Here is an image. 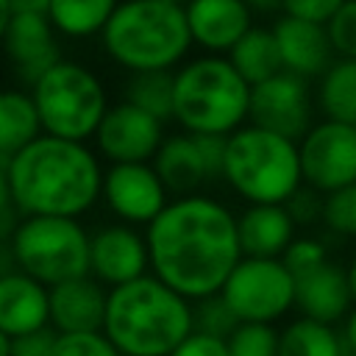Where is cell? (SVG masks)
Returning <instances> with one entry per match:
<instances>
[{
  "instance_id": "1",
  "label": "cell",
  "mask_w": 356,
  "mask_h": 356,
  "mask_svg": "<svg viewBox=\"0 0 356 356\" xmlns=\"http://www.w3.org/2000/svg\"><path fill=\"white\" fill-rule=\"evenodd\" d=\"M153 275L186 300L222 292L228 275L242 261L236 214L209 195H184L145 231Z\"/></svg>"
},
{
  "instance_id": "2",
  "label": "cell",
  "mask_w": 356,
  "mask_h": 356,
  "mask_svg": "<svg viewBox=\"0 0 356 356\" xmlns=\"http://www.w3.org/2000/svg\"><path fill=\"white\" fill-rule=\"evenodd\" d=\"M103 170L83 142L42 134L11 159L8 181L22 217H72L103 195Z\"/></svg>"
},
{
  "instance_id": "3",
  "label": "cell",
  "mask_w": 356,
  "mask_h": 356,
  "mask_svg": "<svg viewBox=\"0 0 356 356\" xmlns=\"http://www.w3.org/2000/svg\"><path fill=\"white\" fill-rule=\"evenodd\" d=\"M195 331L192 300L156 275L108 289L103 334L122 356H170Z\"/></svg>"
},
{
  "instance_id": "4",
  "label": "cell",
  "mask_w": 356,
  "mask_h": 356,
  "mask_svg": "<svg viewBox=\"0 0 356 356\" xmlns=\"http://www.w3.org/2000/svg\"><path fill=\"white\" fill-rule=\"evenodd\" d=\"M103 50L128 72L172 70L189 53L192 33L181 3L125 0L100 33Z\"/></svg>"
},
{
  "instance_id": "5",
  "label": "cell",
  "mask_w": 356,
  "mask_h": 356,
  "mask_svg": "<svg viewBox=\"0 0 356 356\" xmlns=\"http://www.w3.org/2000/svg\"><path fill=\"white\" fill-rule=\"evenodd\" d=\"M222 181L248 200V206H286L303 189L300 147L281 134L248 122L225 139Z\"/></svg>"
},
{
  "instance_id": "6",
  "label": "cell",
  "mask_w": 356,
  "mask_h": 356,
  "mask_svg": "<svg viewBox=\"0 0 356 356\" xmlns=\"http://www.w3.org/2000/svg\"><path fill=\"white\" fill-rule=\"evenodd\" d=\"M253 86L228 56H200L175 72V120L186 134L231 136L250 114Z\"/></svg>"
},
{
  "instance_id": "7",
  "label": "cell",
  "mask_w": 356,
  "mask_h": 356,
  "mask_svg": "<svg viewBox=\"0 0 356 356\" xmlns=\"http://www.w3.org/2000/svg\"><path fill=\"white\" fill-rule=\"evenodd\" d=\"M44 134L86 142L97 134L108 106L103 81L81 61L61 58L31 86Z\"/></svg>"
},
{
  "instance_id": "8",
  "label": "cell",
  "mask_w": 356,
  "mask_h": 356,
  "mask_svg": "<svg viewBox=\"0 0 356 356\" xmlns=\"http://www.w3.org/2000/svg\"><path fill=\"white\" fill-rule=\"evenodd\" d=\"M11 248L17 267L47 289L92 275V234L72 217H22Z\"/></svg>"
},
{
  "instance_id": "9",
  "label": "cell",
  "mask_w": 356,
  "mask_h": 356,
  "mask_svg": "<svg viewBox=\"0 0 356 356\" xmlns=\"http://www.w3.org/2000/svg\"><path fill=\"white\" fill-rule=\"evenodd\" d=\"M220 295L239 323L273 325L295 309V275L281 259L242 256Z\"/></svg>"
},
{
  "instance_id": "10",
  "label": "cell",
  "mask_w": 356,
  "mask_h": 356,
  "mask_svg": "<svg viewBox=\"0 0 356 356\" xmlns=\"http://www.w3.org/2000/svg\"><path fill=\"white\" fill-rule=\"evenodd\" d=\"M303 184L323 197L356 184V125L317 120L298 142Z\"/></svg>"
},
{
  "instance_id": "11",
  "label": "cell",
  "mask_w": 356,
  "mask_h": 356,
  "mask_svg": "<svg viewBox=\"0 0 356 356\" xmlns=\"http://www.w3.org/2000/svg\"><path fill=\"white\" fill-rule=\"evenodd\" d=\"M314 111L317 103L309 81L292 72H278L275 78L253 86L248 122L281 134L292 142H300L309 134V128L317 122Z\"/></svg>"
},
{
  "instance_id": "12",
  "label": "cell",
  "mask_w": 356,
  "mask_h": 356,
  "mask_svg": "<svg viewBox=\"0 0 356 356\" xmlns=\"http://www.w3.org/2000/svg\"><path fill=\"white\" fill-rule=\"evenodd\" d=\"M97 150L111 161V164H139L156 159L161 142H164V122L156 120L153 114L142 111L139 106L122 100L114 103L97 134H95Z\"/></svg>"
},
{
  "instance_id": "13",
  "label": "cell",
  "mask_w": 356,
  "mask_h": 356,
  "mask_svg": "<svg viewBox=\"0 0 356 356\" xmlns=\"http://www.w3.org/2000/svg\"><path fill=\"white\" fill-rule=\"evenodd\" d=\"M103 197L108 209L131 225H150L170 203L167 186L147 161L111 164L103 175Z\"/></svg>"
},
{
  "instance_id": "14",
  "label": "cell",
  "mask_w": 356,
  "mask_h": 356,
  "mask_svg": "<svg viewBox=\"0 0 356 356\" xmlns=\"http://www.w3.org/2000/svg\"><path fill=\"white\" fill-rule=\"evenodd\" d=\"M150 267L147 239L131 225H103L92 234V275L103 286H122Z\"/></svg>"
},
{
  "instance_id": "15",
  "label": "cell",
  "mask_w": 356,
  "mask_h": 356,
  "mask_svg": "<svg viewBox=\"0 0 356 356\" xmlns=\"http://www.w3.org/2000/svg\"><path fill=\"white\" fill-rule=\"evenodd\" d=\"M3 50L28 86H33L53 64L61 61L56 28L47 14H14L3 39Z\"/></svg>"
},
{
  "instance_id": "16",
  "label": "cell",
  "mask_w": 356,
  "mask_h": 356,
  "mask_svg": "<svg viewBox=\"0 0 356 356\" xmlns=\"http://www.w3.org/2000/svg\"><path fill=\"white\" fill-rule=\"evenodd\" d=\"M273 33L281 50L284 72H292L303 81H320L325 70L337 61L325 25L281 14L273 22Z\"/></svg>"
},
{
  "instance_id": "17",
  "label": "cell",
  "mask_w": 356,
  "mask_h": 356,
  "mask_svg": "<svg viewBox=\"0 0 356 356\" xmlns=\"http://www.w3.org/2000/svg\"><path fill=\"white\" fill-rule=\"evenodd\" d=\"M353 306L348 270L334 259L295 278V309L300 317L325 325H342Z\"/></svg>"
},
{
  "instance_id": "18",
  "label": "cell",
  "mask_w": 356,
  "mask_h": 356,
  "mask_svg": "<svg viewBox=\"0 0 356 356\" xmlns=\"http://www.w3.org/2000/svg\"><path fill=\"white\" fill-rule=\"evenodd\" d=\"M184 8L192 42L209 56L231 53L253 28V11L245 0H189Z\"/></svg>"
},
{
  "instance_id": "19",
  "label": "cell",
  "mask_w": 356,
  "mask_h": 356,
  "mask_svg": "<svg viewBox=\"0 0 356 356\" xmlns=\"http://www.w3.org/2000/svg\"><path fill=\"white\" fill-rule=\"evenodd\" d=\"M108 292L95 275L50 286V325L58 334L103 331Z\"/></svg>"
},
{
  "instance_id": "20",
  "label": "cell",
  "mask_w": 356,
  "mask_h": 356,
  "mask_svg": "<svg viewBox=\"0 0 356 356\" xmlns=\"http://www.w3.org/2000/svg\"><path fill=\"white\" fill-rule=\"evenodd\" d=\"M242 256L281 259L298 236V222L281 203H253L236 214Z\"/></svg>"
},
{
  "instance_id": "21",
  "label": "cell",
  "mask_w": 356,
  "mask_h": 356,
  "mask_svg": "<svg viewBox=\"0 0 356 356\" xmlns=\"http://www.w3.org/2000/svg\"><path fill=\"white\" fill-rule=\"evenodd\" d=\"M50 325V289L22 270L0 278V331L14 337Z\"/></svg>"
},
{
  "instance_id": "22",
  "label": "cell",
  "mask_w": 356,
  "mask_h": 356,
  "mask_svg": "<svg viewBox=\"0 0 356 356\" xmlns=\"http://www.w3.org/2000/svg\"><path fill=\"white\" fill-rule=\"evenodd\" d=\"M153 167L161 178V184L167 186V192H175L178 197L197 195V189L206 181H211V175L206 170V161L200 156L197 139L186 131L164 136V142H161V147L153 159Z\"/></svg>"
},
{
  "instance_id": "23",
  "label": "cell",
  "mask_w": 356,
  "mask_h": 356,
  "mask_svg": "<svg viewBox=\"0 0 356 356\" xmlns=\"http://www.w3.org/2000/svg\"><path fill=\"white\" fill-rule=\"evenodd\" d=\"M44 134L33 95L22 89H0V156L14 159Z\"/></svg>"
},
{
  "instance_id": "24",
  "label": "cell",
  "mask_w": 356,
  "mask_h": 356,
  "mask_svg": "<svg viewBox=\"0 0 356 356\" xmlns=\"http://www.w3.org/2000/svg\"><path fill=\"white\" fill-rule=\"evenodd\" d=\"M228 61L250 86L264 83V81L275 78L278 72H284L275 33H273V28H264V25H253L234 44V50L228 53Z\"/></svg>"
},
{
  "instance_id": "25",
  "label": "cell",
  "mask_w": 356,
  "mask_h": 356,
  "mask_svg": "<svg viewBox=\"0 0 356 356\" xmlns=\"http://www.w3.org/2000/svg\"><path fill=\"white\" fill-rule=\"evenodd\" d=\"M278 356H348V348L337 325L298 314L278 331Z\"/></svg>"
},
{
  "instance_id": "26",
  "label": "cell",
  "mask_w": 356,
  "mask_h": 356,
  "mask_svg": "<svg viewBox=\"0 0 356 356\" xmlns=\"http://www.w3.org/2000/svg\"><path fill=\"white\" fill-rule=\"evenodd\" d=\"M314 103L323 120L356 122V58H337L317 81Z\"/></svg>"
},
{
  "instance_id": "27",
  "label": "cell",
  "mask_w": 356,
  "mask_h": 356,
  "mask_svg": "<svg viewBox=\"0 0 356 356\" xmlns=\"http://www.w3.org/2000/svg\"><path fill=\"white\" fill-rule=\"evenodd\" d=\"M117 6L120 0H50L47 17L58 33L70 39H86L103 33Z\"/></svg>"
},
{
  "instance_id": "28",
  "label": "cell",
  "mask_w": 356,
  "mask_h": 356,
  "mask_svg": "<svg viewBox=\"0 0 356 356\" xmlns=\"http://www.w3.org/2000/svg\"><path fill=\"white\" fill-rule=\"evenodd\" d=\"M125 100L153 114L161 122L175 120V72L172 70L131 72L125 83Z\"/></svg>"
},
{
  "instance_id": "29",
  "label": "cell",
  "mask_w": 356,
  "mask_h": 356,
  "mask_svg": "<svg viewBox=\"0 0 356 356\" xmlns=\"http://www.w3.org/2000/svg\"><path fill=\"white\" fill-rule=\"evenodd\" d=\"M323 228L339 239H356V184L323 197Z\"/></svg>"
},
{
  "instance_id": "30",
  "label": "cell",
  "mask_w": 356,
  "mask_h": 356,
  "mask_svg": "<svg viewBox=\"0 0 356 356\" xmlns=\"http://www.w3.org/2000/svg\"><path fill=\"white\" fill-rule=\"evenodd\" d=\"M231 356H278V328L267 323H239L228 337Z\"/></svg>"
},
{
  "instance_id": "31",
  "label": "cell",
  "mask_w": 356,
  "mask_h": 356,
  "mask_svg": "<svg viewBox=\"0 0 356 356\" xmlns=\"http://www.w3.org/2000/svg\"><path fill=\"white\" fill-rule=\"evenodd\" d=\"M192 317H195V331L211 334V337H222V339H228L239 328L236 314L231 312V306L222 300L220 292L211 295V298L195 300L192 303Z\"/></svg>"
},
{
  "instance_id": "32",
  "label": "cell",
  "mask_w": 356,
  "mask_h": 356,
  "mask_svg": "<svg viewBox=\"0 0 356 356\" xmlns=\"http://www.w3.org/2000/svg\"><path fill=\"white\" fill-rule=\"evenodd\" d=\"M53 356H122V353L103 331H78V334H58Z\"/></svg>"
},
{
  "instance_id": "33",
  "label": "cell",
  "mask_w": 356,
  "mask_h": 356,
  "mask_svg": "<svg viewBox=\"0 0 356 356\" xmlns=\"http://www.w3.org/2000/svg\"><path fill=\"white\" fill-rule=\"evenodd\" d=\"M331 256H328V248H325V242L320 239V236H295V242L286 248V253L281 256V261L286 264V270L298 278V275H303V273H309V270H314V267H320L323 261H328Z\"/></svg>"
},
{
  "instance_id": "34",
  "label": "cell",
  "mask_w": 356,
  "mask_h": 356,
  "mask_svg": "<svg viewBox=\"0 0 356 356\" xmlns=\"http://www.w3.org/2000/svg\"><path fill=\"white\" fill-rule=\"evenodd\" d=\"M325 31L337 58H356V0H345V6L325 22Z\"/></svg>"
},
{
  "instance_id": "35",
  "label": "cell",
  "mask_w": 356,
  "mask_h": 356,
  "mask_svg": "<svg viewBox=\"0 0 356 356\" xmlns=\"http://www.w3.org/2000/svg\"><path fill=\"white\" fill-rule=\"evenodd\" d=\"M342 6L345 0H281V8L286 17H298L317 25H325Z\"/></svg>"
},
{
  "instance_id": "36",
  "label": "cell",
  "mask_w": 356,
  "mask_h": 356,
  "mask_svg": "<svg viewBox=\"0 0 356 356\" xmlns=\"http://www.w3.org/2000/svg\"><path fill=\"white\" fill-rule=\"evenodd\" d=\"M56 339H58V331L53 325L14 337L11 339V356H53Z\"/></svg>"
},
{
  "instance_id": "37",
  "label": "cell",
  "mask_w": 356,
  "mask_h": 356,
  "mask_svg": "<svg viewBox=\"0 0 356 356\" xmlns=\"http://www.w3.org/2000/svg\"><path fill=\"white\" fill-rule=\"evenodd\" d=\"M170 356H231V350H228V339L192 331Z\"/></svg>"
},
{
  "instance_id": "38",
  "label": "cell",
  "mask_w": 356,
  "mask_h": 356,
  "mask_svg": "<svg viewBox=\"0 0 356 356\" xmlns=\"http://www.w3.org/2000/svg\"><path fill=\"white\" fill-rule=\"evenodd\" d=\"M286 209H289V214L295 217L298 225L320 222V217H323V195L314 192V189H309V186L303 184V189L286 203Z\"/></svg>"
},
{
  "instance_id": "39",
  "label": "cell",
  "mask_w": 356,
  "mask_h": 356,
  "mask_svg": "<svg viewBox=\"0 0 356 356\" xmlns=\"http://www.w3.org/2000/svg\"><path fill=\"white\" fill-rule=\"evenodd\" d=\"M197 139L200 156L206 161V170L214 178H222V164H225V139L228 136H214V134H192Z\"/></svg>"
},
{
  "instance_id": "40",
  "label": "cell",
  "mask_w": 356,
  "mask_h": 356,
  "mask_svg": "<svg viewBox=\"0 0 356 356\" xmlns=\"http://www.w3.org/2000/svg\"><path fill=\"white\" fill-rule=\"evenodd\" d=\"M8 167H11V159H8V156H0V209L14 206L11 181H8Z\"/></svg>"
},
{
  "instance_id": "41",
  "label": "cell",
  "mask_w": 356,
  "mask_h": 356,
  "mask_svg": "<svg viewBox=\"0 0 356 356\" xmlns=\"http://www.w3.org/2000/svg\"><path fill=\"white\" fill-rule=\"evenodd\" d=\"M342 339H345L348 356H356V306L350 309V314L342 323Z\"/></svg>"
},
{
  "instance_id": "42",
  "label": "cell",
  "mask_w": 356,
  "mask_h": 356,
  "mask_svg": "<svg viewBox=\"0 0 356 356\" xmlns=\"http://www.w3.org/2000/svg\"><path fill=\"white\" fill-rule=\"evenodd\" d=\"M17 270H19V267H17V256H14L11 242H0V278L11 275V273H17Z\"/></svg>"
},
{
  "instance_id": "43",
  "label": "cell",
  "mask_w": 356,
  "mask_h": 356,
  "mask_svg": "<svg viewBox=\"0 0 356 356\" xmlns=\"http://www.w3.org/2000/svg\"><path fill=\"white\" fill-rule=\"evenodd\" d=\"M250 6L253 14H275V11H284L281 8V0H245Z\"/></svg>"
},
{
  "instance_id": "44",
  "label": "cell",
  "mask_w": 356,
  "mask_h": 356,
  "mask_svg": "<svg viewBox=\"0 0 356 356\" xmlns=\"http://www.w3.org/2000/svg\"><path fill=\"white\" fill-rule=\"evenodd\" d=\"M11 17H14V8H11V0H0V44L6 39V31L11 25Z\"/></svg>"
},
{
  "instance_id": "45",
  "label": "cell",
  "mask_w": 356,
  "mask_h": 356,
  "mask_svg": "<svg viewBox=\"0 0 356 356\" xmlns=\"http://www.w3.org/2000/svg\"><path fill=\"white\" fill-rule=\"evenodd\" d=\"M348 284H350V295H353V303H356V256L348 261Z\"/></svg>"
},
{
  "instance_id": "46",
  "label": "cell",
  "mask_w": 356,
  "mask_h": 356,
  "mask_svg": "<svg viewBox=\"0 0 356 356\" xmlns=\"http://www.w3.org/2000/svg\"><path fill=\"white\" fill-rule=\"evenodd\" d=\"M0 356H11V337L0 331Z\"/></svg>"
},
{
  "instance_id": "47",
  "label": "cell",
  "mask_w": 356,
  "mask_h": 356,
  "mask_svg": "<svg viewBox=\"0 0 356 356\" xmlns=\"http://www.w3.org/2000/svg\"><path fill=\"white\" fill-rule=\"evenodd\" d=\"M159 3H181V0H159Z\"/></svg>"
},
{
  "instance_id": "48",
  "label": "cell",
  "mask_w": 356,
  "mask_h": 356,
  "mask_svg": "<svg viewBox=\"0 0 356 356\" xmlns=\"http://www.w3.org/2000/svg\"><path fill=\"white\" fill-rule=\"evenodd\" d=\"M353 125H356V122H353Z\"/></svg>"
}]
</instances>
